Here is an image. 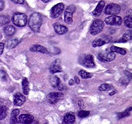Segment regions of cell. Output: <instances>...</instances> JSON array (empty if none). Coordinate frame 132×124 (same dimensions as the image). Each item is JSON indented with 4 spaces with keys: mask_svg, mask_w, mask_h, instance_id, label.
I'll return each instance as SVG.
<instances>
[{
    "mask_svg": "<svg viewBox=\"0 0 132 124\" xmlns=\"http://www.w3.org/2000/svg\"><path fill=\"white\" fill-rule=\"evenodd\" d=\"M110 50H111L112 52L118 53V54H122V55H125V54H126V50L125 48L117 47V46H112L111 48H110Z\"/></svg>",
    "mask_w": 132,
    "mask_h": 124,
    "instance_id": "44dd1931",
    "label": "cell"
},
{
    "mask_svg": "<svg viewBox=\"0 0 132 124\" xmlns=\"http://www.w3.org/2000/svg\"><path fill=\"white\" fill-rule=\"evenodd\" d=\"M13 3L15 4H19V5H22L24 3V1L25 0H11Z\"/></svg>",
    "mask_w": 132,
    "mask_h": 124,
    "instance_id": "d6a6232c",
    "label": "cell"
},
{
    "mask_svg": "<svg viewBox=\"0 0 132 124\" xmlns=\"http://www.w3.org/2000/svg\"><path fill=\"white\" fill-rule=\"evenodd\" d=\"M4 48H5V44L3 43H0V55L2 54L4 52Z\"/></svg>",
    "mask_w": 132,
    "mask_h": 124,
    "instance_id": "836d02e7",
    "label": "cell"
},
{
    "mask_svg": "<svg viewBox=\"0 0 132 124\" xmlns=\"http://www.w3.org/2000/svg\"><path fill=\"white\" fill-rule=\"evenodd\" d=\"M34 120V117L29 114H21L18 117V121L24 124H29Z\"/></svg>",
    "mask_w": 132,
    "mask_h": 124,
    "instance_id": "7c38bea8",
    "label": "cell"
},
{
    "mask_svg": "<svg viewBox=\"0 0 132 124\" xmlns=\"http://www.w3.org/2000/svg\"><path fill=\"white\" fill-rule=\"evenodd\" d=\"M120 12V7L114 3L109 4L105 8V13L109 15H116Z\"/></svg>",
    "mask_w": 132,
    "mask_h": 124,
    "instance_id": "8992f818",
    "label": "cell"
},
{
    "mask_svg": "<svg viewBox=\"0 0 132 124\" xmlns=\"http://www.w3.org/2000/svg\"><path fill=\"white\" fill-rule=\"evenodd\" d=\"M112 85H109V84H102L98 87L99 91H106L109 90V89H112Z\"/></svg>",
    "mask_w": 132,
    "mask_h": 124,
    "instance_id": "f546056e",
    "label": "cell"
},
{
    "mask_svg": "<svg viewBox=\"0 0 132 124\" xmlns=\"http://www.w3.org/2000/svg\"><path fill=\"white\" fill-rule=\"evenodd\" d=\"M73 83H74L73 80H71V81H70V82H69V85H73Z\"/></svg>",
    "mask_w": 132,
    "mask_h": 124,
    "instance_id": "f35d334b",
    "label": "cell"
},
{
    "mask_svg": "<svg viewBox=\"0 0 132 124\" xmlns=\"http://www.w3.org/2000/svg\"><path fill=\"white\" fill-rule=\"evenodd\" d=\"M109 43V41L104 40V39H101V38H98V39H96L92 43V46L93 47H99V46H104V44Z\"/></svg>",
    "mask_w": 132,
    "mask_h": 124,
    "instance_id": "7402d4cb",
    "label": "cell"
},
{
    "mask_svg": "<svg viewBox=\"0 0 132 124\" xmlns=\"http://www.w3.org/2000/svg\"><path fill=\"white\" fill-rule=\"evenodd\" d=\"M130 40H131V31L128 30L124 33L123 38H121V40H120V42H126Z\"/></svg>",
    "mask_w": 132,
    "mask_h": 124,
    "instance_id": "484cf974",
    "label": "cell"
},
{
    "mask_svg": "<svg viewBox=\"0 0 132 124\" xmlns=\"http://www.w3.org/2000/svg\"><path fill=\"white\" fill-rule=\"evenodd\" d=\"M64 4L62 3H59L57 5H54L50 11V15L52 19H57L58 18L61 13H62L63 10H64Z\"/></svg>",
    "mask_w": 132,
    "mask_h": 124,
    "instance_id": "52a82bcc",
    "label": "cell"
},
{
    "mask_svg": "<svg viewBox=\"0 0 132 124\" xmlns=\"http://www.w3.org/2000/svg\"><path fill=\"white\" fill-rule=\"evenodd\" d=\"M44 124H48V123H44Z\"/></svg>",
    "mask_w": 132,
    "mask_h": 124,
    "instance_id": "ab89813d",
    "label": "cell"
},
{
    "mask_svg": "<svg viewBox=\"0 0 132 124\" xmlns=\"http://www.w3.org/2000/svg\"><path fill=\"white\" fill-rule=\"evenodd\" d=\"M10 22V19L7 15H0V24L5 25Z\"/></svg>",
    "mask_w": 132,
    "mask_h": 124,
    "instance_id": "f1b7e54d",
    "label": "cell"
},
{
    "mask_svg": "<svg viewBox=\"0 0 132 124\" xmlns=\"http://www.w3.org/2000/svg\"><path fill=\"white\" fill-rule=\"evenodd\" d=\"M22 90L24 95H28L29 92V85L28 79L27 78H24L22 80Z\"/></svg>",
    "mask_w": 132,
    "mask_h": 124,
    "instance_id": "ffe728a7",
    "label": "cell"
},
{
    "mask_svg": "<svg viewBox=\"0 0 132 124\" xmlns=\"http://www.w3.org/2000/svg\"><path fill=\"white\" fill-rule=\"evenodd\" d=\"M43 2H45V3H47L48 2H50V1H52V0H42Z\"/></svg>",
    "mask_w": 132,
    "mask_h": 124,
    "instance_id": "74e56055",
    "label": "cell"
},
{
    "mask_svg": "<svg viewBox=\"0 0 132 124\" xmlns=\"http://www.w3.org/2000/svg\"><path fill=\"white\" fill-rule=\"evenodd\" d=\"M19 41L18 39L15 38V39H10L7 42V47L8 48H13L15 46H18V44L19 43Z\"/></svg>",
    "mask_w": 132,
    "mask_h": 124,
    "instance_id": "cb8c5ba5",
    "label": "cell"
},
{
    "mask_svg": "<svg viewBox=\"0 0 132 124\" xmlns=\"http://www.w3.org/2000/svg\"><path fill=\"white\" fill-rule=\"evenodd\" d=\"M7 114V108L4 105L0 106V120L5 119Z\"/></svg>",
    "mask_w": 132,
    "mask_h": 124,
    "instance_id": "d4e9b609",
    "label": "cell"
},
{
    "mask_svg": "<svg viewBox=\"0 0 132 124\" xmlns=\"http://www.w3.org/2000/svg\"><path fill=\"white\" fill-rule=\"evenodd\" d=\"M26 101V98L24 95H22L21 93H16L13 97V102L15 106H20L24 104V103Z\"/></svg>",
    "mask_w": 132,
    "mask_h": 124,
    "instance_id": "4fadbf2b",
    "label": "cell"
},
{
    "mask_svg": "<svg viewBox=\"0 0 132 124\" xmlns=\"http://www.w3.org/2000/svg\"><path fill=\"white\" fill-rule=\"evenodd\" d=\"M76 11L75 5H71L67 7L64 13V21L68 24L73 23V15Z\"/></svg>",
    "mask_w": 132,
    "mask_h": 124,
    "instance_id": "5b68a950",
    "label": "cell"
},
{
    "mask_svg": "<svg viewBox=\"0 0 132 124\" xmlns=\"http://www.w3.org/2000/svg\"><path fill=\"white\" fill-rule=\"evenodd\" d=\"M4 32L7 37H10V36L13 35L15 32V29L13 26L8 25V26L5 27V29H4Z\"/></svg>",
    "mask_w": 132,
    "mask_h": 124,
    "instance_id": "d6986e66",
    "label": "cell"
},
{
    "mask_svg": "<svg viewBox=\"0 0 132 124\" xmlns=\"http://www.w3.org/2000/svg\"><path fill=\"white\" fill-rule=\"evenodd\" d=\"M13 23L19 27H24L27 23V17L26 14L22 13H15L13 15Z\"/></svg>",
    "mask_w": 132,
    "mask_h": 124,
    "instance_id": "7a4b0ae2",
    "label": "cell"
},
{
    "mask_svg": "<svg viewBox=\"0 0 132 124\" xmlns=\"http://www.w3.org/2000/svg\"><path fill=\"white\" fill-rule=\"evenodd\" d=\"M75 81L76 84H79V83H80V80H79V79L77 76H76L75 77Z\"/></svg>",
    "mask_w": 132,
    "mask_h": 124,
    "instance_id": "d590c367",
    "label": "cell"
},
{
    "mask_svg": "<svg viewBox=\"0 0 132 124\" xmlns=\"http://www.w3.org/2000/svg\"><path fill=\"white\" fill-rule=\"evenodd\" d=\"M79 75L82 78V79H89L92 76V74L87 72L86 71H84V70H81L79 72Z\"/></svg>",
    "mask_w": 132,
    "mask_h": 124,
    "instance_id": "83f0119b",
    "label": "cell"
},
{
    "mask_svg": "<svg viewBox=\"0 0 132 124\" xmlns=\"http://www.w3.org/2000/svg\"><path fill=\"white\" fill-rule=\"evenodd\" d=\"M64 95L62 93L52 92L48 95V101L51 104H55L63 98Z\"/></svg>",
    "mask_w": 132,
    "mask_h": 124,
    "instance_id": "9c48e42d",
    "label": "cell"
},
{
    "mask_svg": "<svg viewBox=\"0 0 132 124\" xmlns=\"http://www.w3.org/2000/svg\"><path fill=\"white\" fill-rule=\"evenodd\" d=\"M104 6H105L104 1H100L98 5H97V7H95V9L93 12V15H95V16H99L101 14V13H102V11L104 10Z\"/></svg>",
    "mask_w": 132,
    "mask_h": 124,
    "instance_id": "e0dca14e",
    "label": "cell"
},
{
    "mask_svg": "<svg viewBox=\"0 0 132 124\" xmlns=\"http://www.w3.org/2000/svg\"><path fill=\"white\" fill-rule=\"evenodd\" d=\"M116 55L113 52H103L98 54V59L102 62H111L115 59Z\"/></svg>",
    "mask_w": 132,
    "mask_h": 124,
    "instance_id": "30bf717a",
    "label": "cell"
},
{
    "mask_svg": "<svg viewBox=\"0 0 132 124\" xmlns=\"http://www.w3.org/2000/svg\"><path fill=\"white\" fill-rule=\"evenodd\" d=\"M131 112V107H130V108H128L127 110H126L123 113H120V114H119L120 115V117H119V118H123V117H126V116H128L129 114H130V112Z\"/></svg>",
    "mask_w": 132,
    "mask_h": 124,
    "instance_id": "1f68e13d",
    "label": "cell"
},
{
    "mask_svg": "<svg viewBox=\"0 0 132 124\" xmlns=\"http://www.w3.org/2000/svg\"><path fill=\"white\" fill-rule=\"evenodd\" d=\"M20 111L19 110H13L11 112V116H10V124H15L17 123L18 121V117L19 115Z\"/></svg>",
    "mask_w": 132,
    "mask_h": 124,
    "instance_id": "ac0fdd59",
    "label": "cell"
},
{
    "mask_svg": "<svg viewBox=\"0 0 132 124\" xmlns=\"http://www.w3.org/2000/svg\"><path fill=\"white\" fill-rule=\"evenodd\" d=\"M124 24L128 28H132V17L131 15H127L124 19Z\"/></svg>",
    "mask_w": 132,
    "mask_h": 124,
    "instance_id": "4316f807",
    "label": "cell"
},
{
    "mask_svg": "<svg viewBox=\"0 0 132 124\" xmlns=\"http://www.w3.org/2000/svg\"><path fill=\"white\" fill-rule=\"evenodd\" d=\"M29 124H38V121H35V120H33L32 123H30Z\"/></svg>",
    "mask_w": 132,
    "mask_h": 124,
    "instance_id": "8d00e7d4",
    "label": "cell"
},
{
    "mask_svg": "<svg viewBox=\"0 0 132 124\" xmlns=\"http://www.w3.org/2000/svg\"><path fill=\"white\" fill-rule=\"evenodd\" d=\"M49 80H50V83H51V85L53 87H54V88H57V90H63V88H64V86L62 85V83L60 80V79L56 76H50V78H49Z\"/></svg>",
    "mask_w": 132,
    "mask_h": 124,
    "instance_id": "8fae6325",
    "label": "cell"
},
{
    "mask_svg": "<svg viewBox=\"0 0 132 124\" xmlns=\"http://www.w3.org/2000/svg\"><path fill=\"white\" fill-rule=\"evenodd\" d=\"M60 62L59 60H55L54 62H53L52 64V65L50 67V72L54 74L56 73H60V72L62 71V68L60 66Z\"/></svg>",
    "mask_w": 132,
    "mask_h": 124,
    "instance_id": "5bb4252c",
    "label": "cell"
},
{
    "mask_svg": "<svg viewBox=\"0 0 132 124\" xmlns=\"http://www.w3.org/2000/svg\"><path fill=\"white\" fill-rule=\"evenodd\" d=\"M79 61L81 65L87 68H94L95 64L93 60V56L91 54H82L79 57Z\"/></svg>",
    "mask_w": 132,
    "mask_h": 124,
    "instance_id": "277c9868",
    "label": "cell"
},
{
    "mask_svg": "<svg viewBox=\"0 0 132 124\" xmlns=\"http://www.w3.org/2000/svg\"><path fill=\"white\" fill-rule=\"evenodd\" d=\"M54 29L55 30V32L59 35H64L68 32V29L64 25H62L60 24H54L53 25Z\"/></svg>",
    "mask_w": 132,
    "mask_h": 124,
    "instance_id": "9a60e30c",
    "label": "cell"
},
{
    "mask_svg": "<svg viewBox=\"0 0 132 124\" xmlns=\"http://www.w3.org/2000/svg\"><path fill=\"white\" fill-rule=\"evenodd\" d=\"M29 26L33 32H39L43 23V18L39 13H33L29 19Z\"/></svg>",
    "mask_w": 132,
    "mask_h": 124,
    "instance_id": "6da1fadb",
    "label": "cell"
},
{
    "mask_svg": "<svg viewBox=\"0 0 132 124\" xmlns=\"http://www.w3.org/2000/svg\"><path fill=\"white\" fill-rule=\"evenodd\" d=\"M105 23L111 26H120L123 23V19L118 15H110L105 19Z\"/></svg>",
    "mask_w": 132,
    "mask_h": 124,
    "instance_id": "ba28073f",
    "label": "cell"
},
{
    "mask_svg": "<svg viewBox=\"0 0 132 124\" xmlns=\"http://www.w3.org/2000/svg\"><path fill=\"white\" fill-rule=\"evenodd\" d=\"M104 27V22L100 20V19H96L92 23L90 28V32L92 35H96L99 34Z\"/></svg>",
    "mask_w": 132,
    "mask_h": 124,
    "instance_id": "3957f363",
    "label": "cell"
},
{
    "mask_svg": "<svg viewBox=\"0 0 132 124\" xmlns=\"http://www.w3.org/2000/svg\"><path fill=\"white\" fill-rule=\"evenodd\" d=\"M30 50L33 52H40L43 54H49V52L44 46L40 45H33L30 48Z\"/></svg>",
    "mask_w": 132,
    "mask_h": 124,
    "instance_id": "2e32d148",
    "label": "cell"
},
{
    "mask_svg": "<svg viewBox=\"0 0 132 124\" xmlns=\"http://www.w3.org/2000/svg\"><path fill=\"white\" fill-rule=\"evenodd\" d=\"M75 116L73 114H67L64 117V122L66 124H72L75 122Z\"/></svg>",
    "mask_w": 132,
    "mask_h": 124,
    "instance_id": "603a6c76",
    "label": "cell"
},
{
    "mask_svg": "<svg viewBox=\"0 0 132 124\" xmlns=\"http://www.w3.org/2000/svg\"><path fill=\"white\" fill-rule=\"evenodd\" d=\"M5 7V3H4V1L3 0H0V11L2 10Z\"/></svg>",
    "mask_w": 132,
    "mask_h": 124,
    "instance_id": "e575fe53",
    "label": "cell"
},
{
    "mask_svg": "<svg viewBox=\"0 0 132 124\" xmlns=\"http://www.w3.org/2000/svg\"><path fill=\"white\" fill-rule=\"evenodd\" d=\"M89 114H90V112H88V111H85V110H81V111H80V112L78 113L79 117H80V118H86V117H87Z\"/></svg>",
    "mask_w": 132,
    "mask_h": 124,
    "instance_id": "4dcf8cb0",
    "label": "cell"
}]
</instances>
